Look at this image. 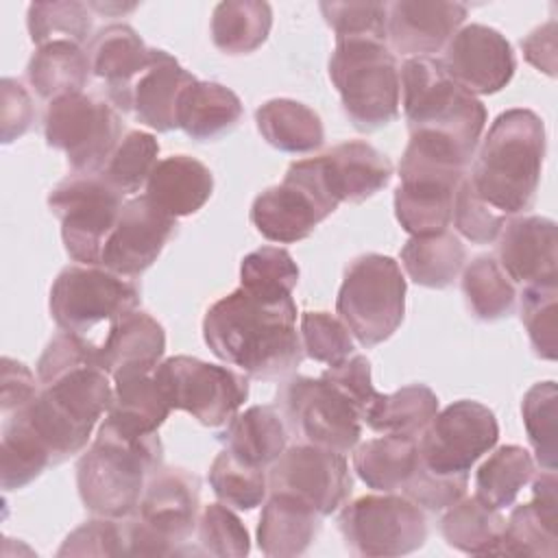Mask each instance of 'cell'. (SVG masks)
Segmentation results:
<instances>
[{
    "label": "cell",
    "mask_w": 558,
    "mask_h": 558,
    "mask_svg": "<svg viewBox=\"0 0 558 558\" xmlns=\"http://www.w3.org/2000/svg\"><path fill=\"white\" fill-rule=\"evenodd\" d=\"M203 338L216 357L255 379L288 377L305 355L292 294H259L242 286L205 312Z\"/></svg>",
    "instance_id": "1"
},
{
    "label": "cell",
    "mask_w": 558,
    "mask_h": 558,
    "mask_svg": "<svg viewBox=\"0 0 558 558\" xmlns=\"http://www.w3.org/2000/svg\"><path fill=\"white\" fill-rule=\"evenodd\" d=\"M545 124L530 109L495 118L466 172L473 192L506 218L532 209L545 159Z\"/></svg>",
    "instance_id": "2"
},
{
    "label": "cell",
    "mask_w": 558,
    "mask_h": 558,
    "mask_svg": "<svg viewBox=\"0 0 558 558\" xmlns=\"http://www.w3.org/2000/svg\"><path fill=\"white\" fill-rule=\"evenodd\" d=\"M161 466L163 445L157 434L131 436L105 418L76 462L78 497L96 517L124 519L135 512L150 475Z\"/></svg>",
    "instance_id": "3"
},
{
    "label": "cell",
    "mask_w": 558,
    "mask_h": 558,
    "mask_svg": "<svg viewBox=\"0 0 558 558\" xmlns=\"http://www.w3.org/2000/svg\"><path fill=\"white\" fill-rule=\"evenodd\" d=\"M471 155L458 144L427 133H410L399 161L395 216L410 235L447 231L453 216V196L466 174Z\"/></svg>",
    "instance_id": "4"
},
{
    "label": "cell",
    "mask_w": 558,
    "mask_h": 558,
    "mask_svg": "<svg viewBox=\"0 0 558 558\" xmlns=\"http://www.w3.org/2000/svg\"><path fill=\"white\" fill-rule=\"evenodd\" d=\"M399 78L408 131L451 140L473 157L486 126L482 100L456 85L442 70L440 59H405Z\"/></svg>",
    "instance_id": "5"
},
{
    "label": "cell",
    "mask_w": 558,
    "mask_h": 558,
    "mask_svg": "<svg viewBox=\"0 0 558 558\" xmlns=\"http://www.w3.org/2000/svg\"><path fill=\"white\" fill-rule=\"evenodd\" d=\"M329 78L357 131L371 133L399 118V65L386 41L366 37L336 39Z\"/></svg>",
    "instance_id": "6"
},
{
    "label": "cell",
    "mask_w": 558,
    "mask_h": 558,
    "mask_svg": "<svg viewBox=\"0 0 558 558\" xmlns=\"http://www.w3.org/2000/svg\"><path fill=\"white\" fill-rule=\"evenodd\" d=\"M198 477L185 469L161 466L150 475L133 514L122 519L126 556H174L196 530Z\"/></svg>",
    "instance_id": "7"
},
{
    "label": "cell",
    "mask_w": 558,
    "mask_h": 558,
    "mask_svg": "<svg viewBox=\"0 0 558 558\" xmlns=\"http://www.w3.org/2000/svg\"><path fill=\"white\" fill-rule=\"evenodd\" d=\"M336 312L351 336L366 349L388 340L405 312V279L401 266L381 253L355 257L336 299Z\"/></svg>",
    "instance_id": "8"
},
{
    "label": "cell",
    "mask_w": 558,
    "mask_h": 558,
    "mask_svg": "<svg viewBox=\"0 0 558 558\" xmlns=\"http://www.w3.org/2000/svg\"><path fill=\"white\" fill-rule=\"evenodd\" d=\"M338 205L318 155L292 161L279 185L257 194L251 205V222L266 240L290 244L312 235Z\"/></svg>",
    "instance_id": "9"
},
{
    "label": "cell",
    "mask_w": 558,
    "mask_h": 558,
    "mask_svg": "<svg viewBox=\"0 0 558 558\" xmlns=\"http://www.w3.org/2000/svg\"><path fill=\"white\" fill-rule=\"evenodd\" d=\"M137 305L140 288L133 279L120 277L105 266L85 264L65 266L52 281L48 299L57 327L81 338H87L98 327L109 331Z\"/></svg>",
    "instance_id": "10"
},
{
    "label": "cell",
    "mask_w": 558,
    "mask_h": 558,
    "mask_svg": "<svg viewBox=\"0 0 558 558\" xmlns=\"http://www.w3.org/2000/svg\"><path fill=\"white\" fill-rule=\"evenodd\" d=\"M275 408L301 442L344 456L360 445L362 412L325 377H288L277 390Z\"/></svg>",
    "instance_id": "11"
},
{
    "label": "cell",
    "mask_w": 558,
    "mask_h": 558,
    "mask_svg": "<svg viewBox=\"0 0 558 558\" xmlns=\"http://www.w3.org/2000/svg\"><path fill=\"white\" fill-rule=\"evenodd\" d=\"M46 144L61 150L72 172L100 174L122 140L120 111L98 96L76 92L48 102L44 113Z\"/></svg>",
    "instance_id": "12"
},
{
    "label": "cell",
    "mask_w": 558,
    "mask_h": 558,
    "mask_svg": "<svg viewBox=\"0 0 558 558\" xmlns=\"http://www.w3.org/2000/svg\"><path fill=\"white\" fill-rule=\"evenodd\" d=\"M122 205L124 196L100 174L72 172L48 194V207L61 222L65 253L85 266H100Z\"/></svg>",
    "instance_id": "13"
},
{
    "label": "cell",
    "mask_w": 558,
    "mask_h": 558,
    "mask_svg": "<svg viewBox=\"0 0 558 558\" xmlns=\"http://www.w3.org/2000/svg\"><path fill=\"white\" fill-rule=\"evenodd\" d=\"M338 527L357 556H405L427 541L425 512L405 495L381 493L353 499L340 510Z\"/></svg>",
    "instance_id": "14"
},
{
    "label": "cell",
    "mask_w": 558,
    "mask_h": 558,
    "mask_svg": "<svg viewBox=\"0 0 558 558\" xmlns=\"http://www.w3.org/2000/svg\"><path fill=\"white\" fill-rule=\"evenodd\" d=\"M155 377L170 408L192 414L205 427H225L248 397V377L190 355H174L157 364Z\"/></svg>",
    "instance_id": "15"
},
{
    "label": "cell",
    "mask_w": 558,
    "mask_h": 558,
    "mask_svg": "<svg viewBox=\"0 0 558 558\" xmlns=\"http://www.w3.org/2000/svg\"><path fill=\"white\" fill-rule=\"evenodd\" d=\"M499 438V425L484 403L460 399L436 412L416 438L421 462L438 475H469Z\"/></svg>",
    "instance_id": "16"
},
{
    "label": "cell",
    "mask_w": 558,
    "mask_h": 558,
    "mask_svg": "<svg viewBox=\"0 0 558 558\" xmlns=\"http://www.w3.org/2000/svg\"><path fill=\"white\" fill-rule=\"evenodd\" d=\"M268 493H290L320 517L344 506L353 490L344 453L310 442H296L268 466Z\"/></svg>",
    "instance_id": "17"
},
{
    "label": "cell",
    "mask_w": 558,
    "mask_h": 558,
    "mask_svg": "<svg viewBox=\"0 0 558 558\" xmlns=\"http://www.w3.org/2000/svg\"><path fill=\"white\" fill-rule=\"evenodd\" d=\"M447 76L473 96L501 92L514 76L517 59L510 41L486 24H469L456 31L440 59Z\"/></svg>",
    "instance_id": "18"
},
{
    "label": "cell",
    "mask_w": 558,
    "mask_h": 558,
    "mask_svg": "<svg viewBox=\"0 0 558 558\" xmlns=\"http://www.w3.org/2000/svg\"><path fill=\"white\" fill-rule=\"evenodd\" d=\"M177 231V218L161 211L146 194L124 201L118 222L105 244L100 266L135 279L148 270Z\"/></svg>",
    "instance_id": "19"
},
{
    "label": "cell",
    "mask_w": 558,
    "mask_h": 558,
    "mask_svg": "<svg viewBox=\"0 0 558 558\" xmlns=\"http://www.w3.org/2000/svg\"><path fill=\"white\" fill-rule=\"evenodd\" d=\"M466 7L442 0H397L388 4L386 44L392 54L429 57L456 35Z\"/></svg>",
    "instance_id": "20"
},
{
    "label": "cell",
    "mask_w": 558,
    "mask_h": 558,
    "mask_svg": "<svg viewBox=\"0 0 558 558\" xmlns=\"http://www.w3.org/2000/svg\"><path fill=\"white\" fill-rule=\"evenodd\" d=\"M556 222L545 216H512L497 238V262L512 283H556Z\"/></svg>",
    "instance_id": "21"
},
{
    "label": "cell",
    "mask_w": 558,
    "mask_h": 558,
    "mask_svg": "<svg viewBox=\"0 0 558 558\" xmlns=\"http://www.w3.org/2000/svg\"><path fill=\"white\" fill-rule=\"evenodd\" d=\"M87 59L94 76L105 81L107 100L122 113L131 111V92L150 61L153 48L129 24H107L87 41Z\"/></svg>",
    "instance_id": "22"
},
{
    "label": "cell",
    "mask_w": 558,
    "mask_h": 558,
    "mask_svg": "<svg viewBox=\"0 0 558 558\" xmlns=\"http://www.w3.org/2000/svg\"><path fill=\"white\" fill-rule=\"evenodd\" d=\"M532 501L512 508L497 547L499 556H556V471L532 477Z\"/></svg>",
    "instance_id": "23"
},
{
    "label": "cell",
    "mask_w": 558,
    "mask_h": 558,
    "mask_svg": "<svg viewBox=\"0 0 558 558\" xmlns=\"http://www.w3.org/2000/svg\"><path fill=\"white\" fill-rule=\"evenodd\" d=\"M196 76L187 72L170 52L153 48L150 61L131 92V111L137 122L153 131L168 133L179 129L177 109L181 94Z\"/></svg>",
    "instance_id": "24"
},
{
    "label": "cell",
    "mask_w": 558,
    "mask_h": 558,
    "mask_svg": "<svg viewBox=\"0 0 558 558\" xmlns=\"http://www.w3.org/2000/svg\"><path fill=\"white\" fill-rule=\"evenodd\" d=\"M320 157L327 181L340 203H362L392 179L390 159L362 140L342 142Z\"/></svg>",
    "instance_id": "25"
},
{
    "label": "cell",
    "mask_w": 558,
    "mask_h": 558,
    "mask_svg": "<svg viewBox=\"0 0 558 558\" xmlns=\"http://www.w3.org/2000/svg\"><path fill=\"white\" fill-rule=\"evenodd\" d=\"M111 379L113 401L105 418L131 436L157 434L172 408L155 377V368L124 371Z\"/></svg>",
    "instance_id": "26"
},
{
    "label": "cell",
    "mask_w": 558,
    "mask_h": 558,
    "mask_svg": "<svg viewBox=\"0 0 558 558\" xmlns=\"http://www.w3.org/2000/svg\"><path fill=\"white\" fill-rule=\"evenodd\" d=\"M320 530V514L290 493H270L257 523V545L272 558H292L307 551Z\"/></svg>",
    "instance_id": "27"
},
{
    "label": "cell",
    "mask_w": 558,
    "mask_h": 558,
    "mask_svg": "<svg viewBox=\"0 0 558 558\" xmlns=\"http://www.w3.org/2000/svg\"><path fill=\"white\" fill-rule=\"evenodd\" d=\"M211 192V170L190 155L159 159L146 181V196L172 218L196 214L209 201Z\"/></svg>",
    "instance_id": "28"
},
{
    "label": "cell",
    "mask_w": 558,
    "mask_h": 558,
    "mask_svg": "<svg viewBox=\"0 0 558 558\" xmlns=\"http://www.w3.org/2000/svg\"><path fill=\"white\" fill-rule=\"evenodd\" d=\"M166 351L163 327L146 312L135 310L118 320L98 342V364L109 377L124 371L157 368Z\"/></svg>",
    "instance_id": "29"
},
{
    "label": "cell",
    "mask_w": 558,
    "mask_h": 558,
    "mask_svg": "<svg viewBox=\"0 0 558 558\" xmlns=\"http://www.w3.org/2000/svg\"><path fill=\"white\" fill-rule=\"evenodd\" d=\"M242 118V100L214 81H194L185 87L177 109L179 129L196 140L211 142L231 133Z\"/></svg>",
    "instance_id": "30"
},
{
    "label": "cell",
    "mask_w": 558,
    "mask_h": 558,
    "mask_svg": "<svg viewBox=\"0 0 558 558\" xmlns=\"http://www.w3.org/2000/svg\"><path fill=\"white\" fill-rule=\"evenodd\" d=\"M288 427L272 405H251L235 414L220 434L225 449L240 460L268 469L288 447Z\"/></svg>",
    "instance_id": "31"
},
{
    "label": "cell",
    "mask_w": 558,
    "mask_h": 558,
    "mask_svg": "<svg viewBox=\"0 0 558 558\" xmlns=\"http://www.w3.org/2000/svg\"><path fill=\"white\" fill-rule=\"evenodd\" d=\"M255 124L259 135L277 150L303 155L314 153L325 142L320 116L292 98H272L257 107Z\"/></svg>",
    "instance_id": "32"
},
{
    "label": "cell",
    "mask_w": 558,
    "mask_h": 558,
    "mask_svg": "<svg viewBox=\"0 0 558 558\" xmlns=\"http://www.w3.org/2000/svg\"><path fill=\"white\" fill-rule=\"evenodd\" d=\"M418 462L416 438L384 434L353 449V469L377 493H401Z\"/></svg>",
    "instance_id": "33"
},
{
    "label": "cell",
    "mask_w": 558,
    "mask_h": 558,
    "mask_svg": "<svg viewBox=\"0 0 558 558\" xmlns=\"http://www.w3.org/2000/svg\"><path fill=\"white\" fill-rule=\"evenodd\" d=\"M399 257L405 275L416 286L442 290L462 272L466 248L462 240L447 229L432 235H412Z\"/></svg>",
    "instance_id": "34"
},
{
    "label": "cell",
    "mask_w": 558,
    "mask_h": 558,
    "mask_svg": "<svg viewBox=\"0 0 558 558\" xmlns=\"http://www.w3.org/2000/svg\"><path fill=\"white\" fill-rule=\"evenodd\" d=\"M87 52L72 41H48L33 52L26 76L37 96L52 102L65 94L83 92L89 81Z\"/></svg>",
    "instance_id": "35"
},
{
    "label": "cell",
    "mask_w": 558,
    "mask_h": 558,
    "mask_svg": "<svg viewBox=\"0 0 558 558\" xmlns=\"http://www.w3.org/2000/svg\"><path fill=\"white\" fill-rule=\"evenodd\" d=\"M438 412V397L425 384H410L390 395H377L364 412V423L377 434L418 438Z\"/></svg>",
    "instance_id": "36"
},
{
    "label": "cell",
    "mask_w": 558,
    "mask_h": 558,
    "mask_svg": "<svg viewBox=\"0 0 558 558\" xmlns=\"http://www.w3.org/2000/svg\"><path fill=\"white\" fill-rule=\"evenodd\" d=\"M272 9L262 0L218 2L211 13V41L225 54H251L270 35Z\"/></svg>",
    "instance_id": "37"
},
{
    "label": "cell",
    "mask_w": 558,
    "mask_h": 558,
    "mask_svg": "<svg viewBox=\"0 0 558 558\" xmlns=\"http://www.w3.org/2000/svg\"><path fill=\"white\" fill-rule=\"evenodd\" d=\"M506 519L497 508L486 506L475 495L460 497L453 506L447 508L440 532L449 547L464 554L488 556L497 554Z\"/></svg>",
    "instance_id": "38"
},
{
    "label": "cell",
    "mask_w": 558,
    "mask_h": 558,
    "mask_svg": "<svg viewBox=\"0 0 558 558\" xmlns=\"http://www.w3.org/2000/svg\"><path fill=\"white\" fill-rule=\"evenodd\" d=\"M534 458L521 445L497 447L475 471V497L490 508H508L534 477Z\"/></svg>",
    "instance_id": "39"
},
{
    "label": "cell",
    "mask_w": 558,
    "mask_h": 558,
    "mask_svg": "<svg viewBox=\"0 0 558 558\" xmlns=\"http://www.w3.org/2000/svg\"><path fill=\"white\" fill-rule=\"evenodd\" d=\"M462 294L469 312L482 323H495L514 312L517 288L490 255H477L462 268Z\"/></svg>",
    "instance_id": "40"
},
{
    "label": "cell",
    "mask_w": 558,
    "mask_h": 558,
    "mask_svg": "<svg viewBox=\"0 0 558 558\" xmlns=\"http://www.w3.org/2000/svg\"><path fill=\"white\" fill-rule=\"evenodd\" d=\"M26 26L31 41L44 46L48 41H72L83 46L92 39L94 15L87 2L57 0L28 4Z\"/></svg>",
    "instance_id": "41"
},
{
    "label": "cell",
    "mask_w": 558,
    "mask_h": 558,
    "mask_svg": "<svg viewBox=\"0 0 558 558\" xmlns=\"http://www.w3.org/2000/svg\"><path fill=\"white\" fill-rule=\"evenodd\" d=\"M157 155L159 142L155 135L137 129L126 131L100 170V177L122 196H131L146 185L159 161Z\"/></svg>",
    "instance_id": "42"
},
{
    "label": "cell",
    "mask_w": 558,
    "mask_h": 558,
    "mask_svg": "<svg viewBox=\"0 0 558 558\" xmlns=\"http://www.w3.org/2000/svg\"><path fill=\"white\" fill-rule=\"evenodd\" d=\"M268 469L248 464L222 449L209 466V486L214 495L229 508L253 510L268 495Z\"/></svg>",
    "instance_id": "43"
},
{
    "label": "cell",
    "mask_w": 558,
    "mask_h": 558,
    "mask_svg": "<svg viewBox=\"0 0 558 558\" xmlns=\"http://www.w3.org/2000/svg\"><path fill=\"white\" fill-rule=\"evenodd\" d=\"M52 466L50 456L37 438L15 418H4L0 440V486L20 490Z\"/></svg>",
    "instance_id": "44"
},
{
    "label": "cell",
    "mask_w": 558,
    "mask_h": 558,
    "mask_svg": "<svg viewBox=\"0 0 558 558\" xmlns=\"http://www.w3.org/2000/svg\"><path fill=\"white\" fill-rule=\"evenodd\" d=\"M556 401L558 388L554 381L534 384L521 401L523 425L543 471H556Z\"/></svg>",
    "instance_id": "45"
},
{
    "label": "cell",
    "mask_w": 558,
    "mask_h": 558,
    "mask_svg": "<svg viewBox=\"0 0 558 558\" xmlns=\"http://www.w3.org/2000/svg\"><path fill=\"white\" fill-rule=\"evenodd\" d=\"M299 283V266L281 246H262L240 264V286L259 294H292Z\"/></svg>",
    "instance_id": "46"
},
{
    "label": "cell",
    "mask_w": 558,
    "mask_h": 558,
    "mask_svg": "<svg viewBox=\"0 0 558 558\" xmlns=\"http://www.w3.org/2000/svg\"><path fill=\"white\" fill-rule=\"evenodd\" d=\"M558 288L556 283L525 286L521 292V323L534 353L543 360L558 355Z\"/></svg>",
    "instance_id": "47"
},
{
    "label": "cell",
    "mask_w": 558,
    "mask_h": 558,
    "mask_svg": "<svg viewBox=\"0 0 558 558\" xmlns=\"http://www.w3.org/2000/svg\"><path fill=\"white\" fill-rule=\"evenodd\" d=\"M196 541L201 554L220 558H244L251 551V538L238 514L222 504H209L196 521Z\"/></svg>",
    "instance_id": "48"
},
{
    "label": "cell",
    "mask_w": 558,
    "mask_h": 558,
    "mask_svg": "<svg viewBox=\"0 0 558 558\" xmlns=\"http://www.w3.org/2000/svg\"><path fill=\"white\" fill-rule=\"evenodd\" d=\"M299 336L303 353L314 362L333 366L353 355L351 331L329 312H303Z\"/></svg>",
    "instance_id": "49"
},
{
    "label": "cell",
    "mask_w": 558,
    "mask_h": 558,
    "mask_svg": "<svg viewBox=\"0 0 558 558\" xmlns=\"http://www.w3.org/2000/svg\"><path fill=\"white\" fill-rule=\"evenodd\" d=\"M318 9L336 39L366 37L386 41L388 2H320Z\"/></svg>",
    "instance_id": "50"
},
{
    "label": "cell",
    "mask_w": 558,
    "mask_h": 558,
    "mask_svg": "<svg viewBox=\"0 0 558 558\" xmlns=\"http://www.w3.org/2000/svg\"><path fill=\"white\" fill-rule=\"evenodd\" d=\"M451 222L456 231L473 244H490L499 238L508 218L488 207L471 187L466 174L462 177L453 196Z\"/></svg>",
    "instance_id": "51"
},
{
    "label": "cell",
    "mask_w": 558,
    "mask_h": 558,
    "mask_svg": "<svg viewBox=\"0 0 558 558\" xmlns=\"http://www.w3.org/2000/svg\"><path fill=\"white\" fill-rule=\"evenodd\" d=\"M466 486H469V475H438L429 471L418 458L401 495L414 501L421 510L440 512L453 506L460 497H464Z\"/></svg>",
    "instance_id": "52"
},
{
    "label": "cell",
    "mask_w": 558,
    "mask_h": 558,
    "mask_svg": "<svg viewBox=\"0 0 558 558\" xmlns=\"http://www.w3.org/2000/svg\"><path fill=\"white\" fill-rule=\"evenodd\" d=\"M59 556H126L122 519L96 517L68 534Z\"/></svg>",
    "instance_id": "53"
},
{
    "label": "cell",
    "mask_w": 558,
    "mask_h": 558,
    "mask_svg": "<svg viewBox=\"0 0 558 558\" xmlns=\"http://www.w3.org/2000/svg\"><path fill=\"white\" fill-rule=\"evenodd\" d=\"M331 386H336L360 412L364 421L366 408L379 395L371 381V362L364 355H349L347 360L325 368L320 373Z\"/></svg>",
    "instance_id": "54"
},
{
    "label": "cell",
    "mask_w": 558,
    "mask_h": 558,
    "mask_svg": "<svg viewBox=\"0 0 558 558\" xmlns=\"http://www.w3.org/2000/svg\"><path fill=\"white\" fill-rule=\"evenodd\" d=\"M2 107H0V122H2V142L11 144L13 140L22 137L33 120L35 107L28 92L15 78H2Z\"/></svg>",
    "instance_id": "55"
},
{
    "label": "cell",
    "mask_w": 558,
    "mask_h": 558,
    "mask_svg": "<svg viewBox=\"0 0 558 558\" xmlns=\"http://www.w3.org/2000/svg\"><path fill=\"white\" fill-rule=\"evenodd\" d=\"M39 392V379L24 366L22 362L13 357H2V416L13 414L15 410L31 403Z\"/></svg>",
    "instance_id": "56"
},
{
    "label": "cell",
    "mask_w": 558,
    "mask_h": 558,
    "mask_svg": "<svg viewBox=\"0 0 558 558\" xmlns=\"http://www.w3.org/2000/svg\"><path fill=\"white\" fill-rule=\"evenodd\" d=\"M556 20H549L521 39V50L527 63L549 76L556 74Z\"/></svg>",
    "instance_id": "57"
},
{
    "label": "cell",
    "mask_w": 558,
    "mask_h": 558,
    "mask_svg": "<svg viewBox=\"0 0 558 558\" xmlns=\"http://www.w3.org/2000/svg\"><path fill=\"white\" fill-rule=\"evenodd\" d=\"M92 11H98V13H105V15H111V13H126V11H133L137 4L131 2V4H120V2H87Z\"/></svg>",
    "instance_id": "58"
}]
</instances>
